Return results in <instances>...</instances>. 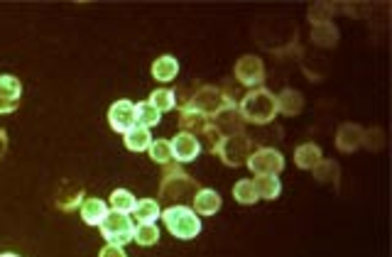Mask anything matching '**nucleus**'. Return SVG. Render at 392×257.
Instances as JSON below:
<instances>
[{"label":"nucleus","mask_w":392,"mask_h":257,"mask_svg":"<svg viewBox=\"0 0 392 257\" xmlns=\"http://www.w3.org/2000/svg\"><path fill=\"white\" fill-rule=\"evenodd\" d=\"M238 110L245 123L267 125V123H272L277 116V96L270 94L267 89H253L243 96Z\"/></svg>","instance_id":"obj_1"},{"label":"nucleus","mask_w":392,"mask_h":257,"mask_svg":"<svg viewBox=\"0 0 392 257\" xmlns=\"http://www.w3.org/2000/svg\"><path fill=\"white\" fill-rule=\"evenodd\" d=\"M162 220H165L167 231L179 240H191L202 233V220L189 206H170L162 211Z\"/></svg>","instance_id":"obj_2"},{"label":"nucleus","mask_w":392,"mask_h":257,"mask_svg":"<svg viewBox=\"0 0 392 257\" xmlns=\"http://www.w3.org/2000/svg\"><path fill=\"white\" fill-rule=\"evenodd\" d=\"M196 191H199V184H196V179H191L189 174L184 172H177V169H172V172L165 174V179H162V189H159V196L167 201H179L177 206H181V201H194Z\"/></svg>","instance_id":"obj_3"},{"label":"nucleus","mask_w":392,"mask_h":257,"mask_svg":"<svg viewBox=\"0 0 392 257\" xmlns=\"http://www.w3.org/2000/svg\"><path fill=\"white\" fill-rule=\"evenodd\" d=\"M101 236L106 238L111 245H127L135 238L133 218L127 213H118V211H108L106 218L101 220Z\"/></svg>","instance_id":"obj_4"},{"label":"nucleus","mask_w":392,"mask_h":257,"mask_svg":"<svg viewBox=\"0 0 392 257\" xmlns=\"http://www.w3.org/2000/svg\"><path fill=\"white\" fill-rule=\"evenodd\" d=\"M213 152H216L218 157L228 164V167H243V164L248 162L250 154H253V140H250L245 132L223 137Z\"/></svg>","instance_id":"obj_5"},{"label":"nucleus","mask_w":392,"mask_h":257,"mask_svg":"<svg viewBox=\"0 0 392 257\" xmlns=\"http://www.w3.org/2000/svg\"><path fill=\"white\" fill-rule=\"evenodd\" d=\"M245 167L255 177H277L285 169V157H282V152L272 150V147H260V150H253Z\"/></svg>","instance_id":"obj_6"},{"label":"nucleus","mask_w":392,"mask_h":257,"mask_svg":"<svg viewBox=\"0 0 392 257\" xmlns=\"http://www.w3.org/2000/svg\"><path fill=\"white\" fill-rule=\"evenodd\" d=\"M228 103H231V98H228L221 89H216V86H202V89L191 96L186 105L194 108V110H199V113H204L206 118H213L216 113H221Z\"/></svg>","instance_id":"obj_7"},{"label":"nucleus","mask_w":392,"mask_h":257,"mask_svg":"<svg viewBox=\"0 0 392 257\" xmlns=\"http://www.w3.org/2000/svg\"><path fill=\"white\" fill-rule=\"evenodd\" d=\"M243 125H245V121H243L238 105H235L233 100H231L221 113H216L213 118H208V127L216 130L221 137L240 135V132H243Z\"/></svg>","instance_id":"obj_8"},{"label":"nucleus","mask_w":392,"mask_h":257,"mask_svg":"<svg viewBox=\"0 0 392 257\" xmlns=\"http://www.w3.org/2000/svg\"><path fill=\"white\" fill-rule=\"evenodd\" d=\"M235 79L243 86H250V89L260 86L265 81V64H262V59L255 57V54L240 57L238 62H235Z\"/></svg>","instance_id":"obj_9"},{"label":"nucleus","mask_w":392,"mask_h":257,"mask_svg":"<svg viewBox=\"0 0 392 257\" xmlns=\"http://www.w3.org/2000/svg\"><path fill=\"white\" fill-rule=\"evenodd\" d=\"M108 123H111V127L116 132H123L125 135L130 127L138 125V121H135V103L133 100H116V103L111 105V110H108Z\"/></svg>","instance_id":"obj_10"},{"label":"nucleus","mask_w":392,"mask_h":257,"mask_svg":"<svg viewBox=\"0 0 392 257\" xmlns=\"http://www.w3.org/2000/svg\"><path fill=\"white\" fill-rule=\"evenodd\" d=\"M22 98V84L10 76V73H0V116L17 110Z\"/></svg>","instance_id":"obj_11"},{"label":"nucleus","mask_w":392,"mask_h":257,"mask_svg":"<svg viewBox=\"0 0 392 257\" xmlns=\"http://www.w3.org/2000/svg\"><path fill=\"white\" fill-rule=\"evenodd\" d=\"M170 145H172V159H177V162H194L202 154V142L196 140L194 135H189V132H179Z\"/></svg>","instance_id":"obj_12"},{"label":"nucleus","mask_w":392,"mask_h":257,"mask_svg":"<svg viewBox=\"0 0 392 257\" xmlns=\"http://www.w3.org/2000/svg\"><path fill=\"white\" fill-rule=\"evenodd\" d=\"M363 142H366V132L361 125H353V123H344L336 132V147L341 152H355Z\"/></svg>","instance_id":"obj_13"},{"label":"nucleus","mask_w":392,"mask_h":257,"mask_svg":"<svg viewBox=\"0 0 392 257\" xmlns=\"http://www.w3.org/2000/svg\"><path fill=\"white\" fill-rule=\"evenodd\" d=\"M179 125H181V132H189V135H204L208 127V118L204 116V113H199V110L194 108H181L179 110Z\"/></svg>","instance_id":"obj_14"},{"label":"nucleus","mask_w":392,"mask_h":257,"mask_svg":"<svg viewBox=\"0 0 392 257\" xmlns=\"http://www.w3.org/2000/svg\"><path fill=\"white\" fill-rule=\"evenodd\" d=\"M191 204H194L196 215H213L221 209V194L213 189H199Z\"/></svg>","instance_id":"obj_15"},{"label":"nucleus","mask_w":392,"mask_h":257,"mask_svg":"<svg viewBox=\"0 0 392 257\" xmlns=\"http://www.w3.org/2000/svg\"><path fill=\"white\" fill-rule=\"evenodd\" d=\"M304 108V98L299 91L294 89H285L277 96V113H285V116H299Z\"/></svg>","instance_id":"obj_16"},{"label":"nucleus","mask_w":392,"mask_h":257,"mask_svg":"<svg viewBox=\"0 0 392 257\" xmlns=\"http://www.w3.org/2000/svg\"><path fill=\"white\" fill-rule=\"evenodd\" d=\"M321 159V147L314 145V142H304L294 150V164L299 169H314Z\"/></svg>","instance_id":"obj_17"},{"label":"nucleus","mask_w":392,"mask_h":257,"mask_svg":"<svg viewBox=\"0 0 392 257\" xmlns=\"http://www.w3.org/2000/svg\"><path fill=\"white\" fill-rule=\"evenodd\" d=\"M108 206L103 199H86L81 204V218H84L86 226H101V220L106 218Z\"/></svg>","instance_id":"obj_18"},{"label":"nucleus","mask_w":392,"mask_h":257,"mask_svg":"<svg viewBox=\"0 0 392 257\" xmlns=\"http://www.w3.org/2000/svg\"><path fill=\"white\" fill-rule=\"evenodd\" d=\"M123 137H125V147L130 152H145V150H150V145H152L150 127H143V125L130 127Z\"/></svg>","instance_id":"obj_19"},{"label":"nucleus","mask_w":392,"mask_h":257,"mask_svg":"<svg viewBox=\"0 0 392 257\" xmlns=\"http://www.w3.org/2000/svg\"><path fill=\"white\" fill-rule=\"evenodd\" d=\"M177 73H179V62H177L175 57H170V54H165V57H157L152 62V76L157 81H175Z\"/></svg>","instance_id":"obj_20"},{"label":"nucleus","mask_w":392,"mask_h":257,"mask_svg":"<svg viewBox=\"0 0 392 257\" xmlns=\"http://www.w3.org/2000/svg\"><path fill=\"white\" fill-rule=\"evenodd\" d=\"M133 218L140 223H154L157 218H162V209H159V204L154 199H143L135 204L133 209Z\"/></svg>","instance_id":"obj_21"},{"label":"nucleus","mask_w":392,"mask_h":257,"mask_svg":"<svg viewBox=\"0 0 392 257\" xmlns=\"http://www.w3.org/2000/svg\"><path fill=\"white\" fill-rule=\"evenodd\" d=\"M253 184L260 199H267V201H275L282 191V181L277 177H255Z\"/></svg>","instance_id":"obj_22"},{"label":"nucleus","mask_w":392,"mask_h":257,"mask_svg":"<svg viewBox=\"0 0 392 257\" xmlns=\"http://www.w3.org/2000/svg\"><path fill=\"white\" fill-rule=\"evenodd\" d=\"M135 121H138V125H143V127H154L159 121H162V113H159L152 103L145 100V103L135 105Z\"/></svg>","instance_id":"obj_23"},{"label":"nucleus","mask_w":392,"mask_h":257,"mask_svg":"<svg viewBox=\"0 0 392 257\" xmlns=\"http://www.w3.org/2000/svg\"><path fill=\"white\" fill-rule=\"evenodd\" d=\"M233 199L238 201V204H243V206H250V204H255V201L260 199L258 191H255L253 179H240V181H235Z\"/></svg>","instance_id":"obj_24"},{"label":"nucleus","mask_w":392,"mask_h":257,"mask_svg":"<svg viewBox=\"0 0 392 257\" xmlns=\"http://www.w3.org/2000/svg\"><path fill=\"white\" fill-rule=\"evenodd\" d=\"M334 12L336 8L331 6V3H314V6H309L307 15H309V22L317 27V25H329Z\"/></svg>","instance_id":"obj_25"},{"label":"nucleus","mask_w":392,"mask_h":257,"mask_svg":"<svg viewBox=\"0 0 392 257\" xmlns=\"http://www.w3.org/2000/svg\"><path fill=\"white\" fill-rule=\"evenodd\" d=\"M312 39L319 44V47H334L339 42V30L334 25H317L312 30Z\"/></svg>","instance_id":"obj_26"},{"label":"nucleus","mask_w":392,"mask_h":257,"mask_svg":"<svg viewBox=\"0 0 392 257\" xmlns=\"http://www.w3.org/2000/svg\"><path fill=\"white\" fill-rule=\"evenodd\" d=\"M135 204L138 201H135V196L127 189H116L111 194V209L118 211V213H133Z\"/></svg>","instance_id":"obj_27"},{"label":"nucleus","mask_w":392,"mask_h":257,"mask_svg":"<svg viewBox=\"0 0 392 257\" xmlns=\"http://www.w3.org/2000/svg\"><path fill=\"white\" fill-rule=\"evenodd\" d=\"M148 103H152L154 108L159 110V113H167V110L177 108L175 91H170V89H157V91H152V94H150V98H148Z\"/></svg>","instance_id":"obj_28"},{"label":"nucleus","mask_w":392,"mask_h":257,"mask_svg":"<svg viewBox=\"0 0 392 257\" xmlns=\"http://www.w3.org/2000/svg\"><path fill=\"white\" fill-rule=\"evenodd\" d=\"M133 240H138V245H143V247L157 245L159 228L154 226V223H140V226L135 228V238H133Z\"/></svg>","instance_id":"obj_29"},{"label":"nucleus","mask_w":392,"mask_h":257,"mask_svg":"<svg viewBox=\"0 0 392 257\" xmlns=\"http://www.w3.org/2000/svg\"><path fill=\"white\" fill-rule=\"evenodd\" d=\"M150 157L154 159L157 164H170L172 162V145L170 140H152L150 145Z\"/></svg>","instance_id":"obj_30"},{"label":"nucleus","mask_w":392,"mask_h":257,"mask_svg":"<svg viewBox=\"0 0 392 257\" xmlns=\"http://www.w3.org/2000/svg\"><path fill=\"white\" fill-rule=\"evenodd\" d=\"M312 172L319 181H336V179H339V164L331 162V159H321Z\"/></svg>","instance_id":"obj_31"},{"label":"nucleus","mask_w":392,"mask_h":257,"mask_svg":"<svg viewBox=\"0 0 392 257\" xmlns=\"http://www.w3.org/2000/svg\"><path fill=\"white\" fill-rule=\"evenodd\" d=\"M81 199H84V191H81V186H79V189H71V194H59V209L71 211Z\"/></svg>","instance_id":"obj_32"},{"label":"nucleus","mask_w":392,"mask_h":257,"mask_svg":"<svg viewBox=\"0 0 392 257\" xmlns=\"http://www.w3.org/2000/svg\"><path fill=\"white\" fill-rule=\"evenodd\" d=\"M98 257H127V255H125V250H123L121 245H111V242H108Z\"/></svg>","instance_id":"obj_33"},{"label":"nucleus","mask_w":392,"mask_h":257,"mask_svg":"<svg viewBox=\"0 0 392 257\" xmlns=\"http://www.w3.org/2000/svg\"><path fill=\"white\" fill-rule=\"evenodd\" d=\"M6 152H8V132L0 130V159L6 157Z\"/></svg>","instance_id":"obj_34"},{"label":"nucleus","mask_w":392,"mask_h":257,"mask_svg":"<svg viewBox=\"0 0 392 257\" xmlns=\"http://www.w3.org/2000/svg\"><path fill=\"white\" fill-rule=\"evenodd\" d=\"M0 257H20V255H12V252H3Z\"/></svg>","instance_id":"obj_35"}]
</instances>
